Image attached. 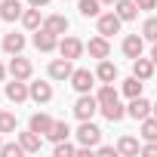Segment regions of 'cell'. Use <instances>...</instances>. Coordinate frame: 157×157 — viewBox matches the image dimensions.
<instances>
[{"mask_svg": "<svg viewBox=\"0 0 157 157\" xmlns=\"http://www.w3.org/2000/svg\"><path fill=\"white\" fill-rule=\"evenodd\" d=\"M10 74V68H3V65H0V83H3V77Z\"/></svg>", "mask_w": 157, "mask_h": 157, "instance_id": "obj_39", "label": "cell"}, {"mask_svg": "<svg viewBox=\"0 0 157 157\" xmlns=\"http://www.w3.org/2000/svg\"><path fill=\"white\" fill-rule=\"evenodd\" d=\"M77 10L83 19H99L102 16V0H77Z\"/></svg>", "mask_w": 157, "mask_h": 157, "instance_id": "obj_21", "label": "cell"}, {"mask_svg": "<svg viewBox=\"0 0 157 157\" xmlns=\"http://www.w3.org/2000/svg\"><path fill=\"white\" fill-rule=\"evenodd\" d=\"M142 139L145 142H157V117H145L142 120Z\"/></svg>", "mask_w": 157, "mask_h": 157, "instance_id": "obj_29", "label": "cell"}, {"mask_svg": "<svg viewBox=\"0 0 157 157\" xmlns=\"http://www.w3.org/2000/svg\"><path fill=\"white\" fill-rule=\"evenodd\" d=\"M142 37L151 40V43H157V19H154V16L145 19V25H142Z\"/></svg>", "mask_w": 157, "mask_h": 157, "instance_id": "obj_31", "label": "cell"}, {"mask_svg": "<svg viewBox=\"0 0 157 157\" xmlns=\"http://www.w3.org/2000/svg\"><path fill=\"white\" fill-rule=\"evenodd\" d=\"M28 129H34L37 136H46V132L52 129V117H49V114H43V111H37V114H31Z\"/></svg>", "mask_w": 157, "mask_h": 157, "instance_id": "obj_14", "label": "cell"}, {"mask_svg": "<svg viewBox=\"0 0 157 157\" xmlns=\"http://www.w3.org/2000/svg\"><path fill=\"white\" fill-rule=\"evenodd\" d=\"M99 111H102L111 123H117V120H123V117H126V108L120 105V99H117V102H108V105H99Z\"/></svg>", "mask_w": 157, "mask_h": 157, "instance_id": "obj_23", "label": "cell"}, {"mask_svg": "<svg viewBox=\"0 0 157 157\" xmlns=\"http://www.w3.org/2000/svg\"><path fill=\"white\" fill-rule=\"evenodd\" d=\"M96 99H99V105L117 102V90H114V83H102V86H99V93H96Z\"/></svg>", "mask_w": 157, "mask_h": 157, "instance_id": "obj_28", "label": "cell"}, {"mask_svg": "<svg viewBox=\"0 0 157 157\" xmlns=\"http://www.w3.org/2000/svg\"><path fill=\"white\" fill-rule=\"evenodd\" d=\"M6 99L10 102H25V99H31V86L25 83V80H16V77H13V80L6 83Z\"/></svg>", "mask_w": 157, "mask_h": 157, "instance_id": "obj_8", "label": "cell"}, {"mask_svg": "<svg viewBox=\"0 0 157 157\" xmlns=\"http://www.w3.org/2000/svg\"><path fill=\"white\" fill-rule=\"evenodd\" d=\"M99 111V99L90 93H80V99L74 102V117L77 120H93V114Z\"/></svg>", "mask_w": 157, "mask_h": 157, "instance_id": "obj_1", "label": "cell"}, {"mask_svg": "<svg viewBox=\"0 0 157 157\" xmlns=\"http://www.w3.org/2000/svg\"><path fill=\"white\" fill-rule=\"evenodd\" d=\"M145 52V37L142 34H126L123 37V56L126 59H139Z\"/></svg>", "mask_w": 157, "mask_h": 157, "instance_id": "obj_11", "label": "cell"}, {"mask_svg": "<svg viewBox=\"0 0 157 157\" xmlns=\"http://www.w3.org/2000/svg\"><path fill=\"white\" fill-rule=\"evenodd\" d=\"M40 28H46L49 34H56V37H62V34L68 31V19H65V16H46Z\"/></svg>", "mask_w": 157, "mask_h": 157, "instance_id": "obj_16", "label": "cell"}, {"mask_svg": "<svg viewBox=\"0 0 157 157\" xmlns=\"http://www.w3.org/2000/svg\"><path fill=\"white\" fill-rule=\"evenodd\" d=\"M142 154H148V157H157V142H148V145H142Z\"/></svg>", "mask_w": 157, "mask_h": 157, "instance_id": "obj_36", "label": "cell"}, {"mask_svg": "<svg viewBox=\"0 0 157 157\" xmlns=\"http://www.w3.org/2000/svg\"><path fill=\"white\" fill-rule=\"evenodd\" d=\"M22 49H25V34H16V31H13V34H6V37H3V52L19 56Z\"/></svg>", "mask_w": 157, "mask_h": 157, "instance_id": "obj_22", "label": "cell"}, {"mask_svg": "<svg viewBox=\"0 0 157 157\" xmlns=\"http://www.w3.org/2000/svg\"><path fill=\"white\" fill-rule=\"evenodd\" d=\"M22 13H25V6L19 0H3L0 3V19L3 22H16V19H22Z\"/></svg>", "mask_w": 157, "mask_h": 157, "instance_id": "obj_15", "label": "cell"}, {"mask_svg": "<svg viewBox=\"0 0 157 157\" xmlns=\"http://www.w3.org/2000/svg\"><path fill=\"white\" fill-rule=\"evenodd\" d=\"M120 25H123V19H120L117 13H102V16H99V34H102V37L120 34Z\"/></svg>", "mask_w": 157, "mask_h": 157, "instance_id": "obj_6", "label": "cell"}, {"mask_svg": "<svg viewBox=\"0 0 157 157\" xmlns=\"http://www.w3.org/2000/svg\"><path fill=\"white\" fill-rule=\"evenodd\" d=\"M68 136H71V126H68L65 120H52V129L46 132V139H49V142H65Z\"/></svg>", "mask_w": 157, "mask_h": 157, "instance_id": "obj_26", "label": "cell"}, {"mask_svg": "<svg viewBox=\"0 0 157 157\" xmlns=\"http://www.w3.org/2000/svg\"><path fill=\"white\" fill-rule=\"evenodd\" d=\"M34 46H37L40 52H52V49H59V37L49 34L46 28H37V31H34Z\"/></svg>", "mask_w": 157, "mask_h": 157, "instance_id": "obj_10", "label": "cell"}, {"mask_svg": "<svg viewBox=\"0 0 157 157\" xmlns=\"http://www.w3.org/2000/svg\"><path fill=\"white\" fill-rule=\"evenodd\" d=\"M154 62L151 59H145V56H139V59H132V74L139 77V80H151V77H154Z\"/></svg>", "mask_w": 157, "mask_h": 157, "instance_id": "obj_13", "label": "cell"}, {"mask_svg": "<svg viewBox=\"0 0 157 157\" xmlns=\"http://www.w3.org/2000/svg\"><path fill=\"white\" fill-rule=\"evenodd\" d=\"M46 3H49V0H28V6H37V10H43Z\"/></svg>", "mask_w": 157, "mask_h": 157, "instance_id": "obj_37", "label": "cell"}, {"mask_svg": "<svg viewBox=\"0 0 157 157\" xmlns=\"http://www.w3.org/2000/svg\"><path fill=\"white\" fill-rule=\"evenodd\" d=\"M136 6L148 13V10H157V0H136Z\"/></svg>", "mask_w": 157, "mask_h": 157, "instance_id": "obj_35", "label": "cell"}, {"mask_svg": "<svg viewBox=\"0 0 157 157\" xmlns=\"http://www.w3.org/2000/svg\"><path fill=\"white\" fill-rule=\"evenodd\" d=\"M77 154V148L65 139V142H56V157H74Z\"/></svg>", "mask_w": 157, "mask_h": 157, "instance_id": "obj_33", "label": "cell"}, {"mask_svg": "<svg viewBox=\"0 0 157 157\" xmlns=\"http://www.w3.org/2000/svg\"><path fill=\"white\" fill-rule=\"evenodd\" d=\"M86 49H90V56H93V59H99V62L111 56V43H108V37H102V34H99V37H93V40L86 43Z\"/></svg>", "mask_w": 157, "mask_h": 157, "instance_id": "obj_12", "label": "cell"}, {"mask_svg": "<svg viewBox=\"0 0 157 157\" xmlns=\"http://www.w3.org/2000/svg\"><path fill=\"white\" fill-rule=\"evenodd\" d=\"M114 13L123 19V22H132L139 16V6H136V0H117L114 3Z\"/></svg>", "mask_w": 157, "mask_h": 157, "instance_id": "obj_20", "label": "cell"}, {"mask_svg": "<svg viewBox=\"0 0 157 157\" xmlns=\"http://www.w3.org/2000/svg\"><path fill=\"white\" fill-rule=\"evenodd\" d=\"M71 74H74V62L71 59H52L49 62V77L52 80H71Z\"/></svg>", "mask_w": 157, "mask_h": 157, "instance_id": "obj_7", "label": "cell"}, {"mask_svg": "<svg viewBox=\"0 0 157 157\" xmlns=\"http://www.w3.org/2000/svg\"><path fill=\"white\" fill-rule=\"evenodd\" d=\"M40 139H43V136H37L34 129H28V132H19V142H22L25 154H37V151H40Z\"/></svg>", "mask_w": 157, "mask_h": 157, "instance_id": "obj_24", "label": "cell"}, {"mask_svg": "<svg viewBox=\"0 0 157 157\" xmlns=\"http://www.w3.org/2000/svg\"><path fill=\"white\" fill-rule=\"evenodd\" d=\"M83 49H86V43L80 40V37H62L59 40V56H65V59H80L83 56Z\"/></svg>", "mask_w": 157, "mask_h": 157, "instance_id": "obj_4", "label": "cell"}, {"mask_svg": "<svg viewBox=\"0 0 157 157\" xmlns=\"http://www.w3.org/2000/svg\"><path fill=\"white\" fill-rule=\"evenodd\" d=\"M96 151L102 154V157H111V154H117V145L111 148V145H96Z\"/></svg>", "mask_w": 157, "mask_h": 157, "instance_id": "obj_34", "label": "cell"}, {"mask_svg": "<svg viewBox=\"0 0 157 157\" xmlns=\"http://www.w3.org/2000/svg\"><path fill=\"white\" fill-rule=\"evenodd\" d=\"M117 154H123V157H136V154H142L139 139H132V136H120V142H117Z\"/></svg>", "mask_w": 157, "mask_h": 157, "instance_id": "obj_18", "label": "cell"}, {"mask_svg": "<svg viewBox=\"0 0 157 157\" xmlns=\"http://www.w3.org/2000/svg\"><path fill=\"white\" fill-rule=\"evenodd\" d=\"M142 83H145V80H139V77L132 74V77H126V80H123V86H120V90H123V96H126V99H136V96H142Z\"/></svg>", "mask_w": 157, "mask_h": 157, "instance_id": "obj_27", "label": "cell"}, {"mask_svg": "<svg viewBox=\"0 0 157 157\" xmlns=\"http://www.w3.org/2000/svg\"><path fill=\"white\" fill-rule=\"evenodd\" d=\"M96 77H99L102 83H114V80H117V65L108 62V59H102L99 68H96Z\"/></svg>", "mask_w": 157, "mask_h": 157, "instance_id": "obj_19", "label": "cell"}, {"mask_svg": "<svg viewBox=\"0 0 157 157\" xmlns=\"http://www.w3.org/2000/svg\"><path fill=\"white\" fill-rule=\"evenodd\" d=\"M31 74H34V65L22 52L10 59V77H16V80H31Z\"/></svg>", "mask_w": 157, "mask_h": 157, "instance_id": "obj_5", "label": "cell"}, {"mask_svg": "<svg viewBox=\"0 0 157 157\" xmlns=\"http://www.w3.org/2000/svg\"><path fill=\"white\" fill-rule=\"evenodd\" d=\"M0 154H3V157H22V154H25V148H22V142H3Z\"/></svg>", "mask_w": 157, "mask_h": 157, "instance_id": "obj_32", "label": "cell"}, {"mask_svg": "<svg viewBox=\"0 0 157 157\" xmlns=\"http://www.w3.org/2000/svg\"><path fill=\"white\" fill-rule=\"evenodd\" d=\"M0 148H3V132H0Z\"/></svg>", "mask_w": 157, "mask_h": 157, "instance_id": "obj_42", "label": "cell"}, {"mask_svg": "<svg viewBox=\"0 0 157 157\" xmlns=\"http://www.w3.org/2000/svg\"><path fill=\"white\" fill-rule=\"evenodd\" d=\"M151 102L145 99V96H136V99H129V108H126V114L132 117V120H145V117H151Z\"/></svg>", "mask_w": 157, "mask_h": 157, "instance_id": "obj_9", "label": "cell"}, {"mask_svg": "<svg viewBox=\"0 0 157 157\" xmlns=\"http://www.w3.org/2000/svg\"><path fill=\"white\" fill-rule=\"evenodd\" d=\"M28 86H31V99H34L37 105H46V102L52 99V86H49V83L37 80V83H28Z\"/></svg>", "mask_w": 157, "mask_h": 157, "instance_id": "obj_17", "label": "cell"}, {"mask_svg": "<svg viewBox=\"0 0 157 157\" xmlns=\"http://www.w3.org/2000/svg\"><path fill=\"white\" fill-rule=\"evenodd\" d=\"M102 3H108V6H114V3H117V0H102Z\"/></svg>", "mask_w": 157, "mask_h": 157, "instance_id": "obj_40", "label": "cell"}, {"mask_svg": "<svg viewBox=\"0 0 157 157\" xmlns=\"http://www.w3.org/2000/svg\"><path fill=\"white\" fill-rule=\"evenodd\" d=\"M22 25H25L28 31H37V28L43 25V16H40V10H37V6H28V10L22 13Z\"/></svg>", "mask_w": 157, "mask_h": 157, "instance_id": "obj_25", "label": "cell"}, {"mask_svg": "<svg viewBox=\"0 0 157 157\" xmlns=\"http://www.w3.org/2000/svg\"><path fill=\"white\" fill-rule=\"evenodd\" d=\"M151 62H154V65H157V43H154V46H151Z\"/></svg>", "mask_w": 157, "mask_h": 157, "instance_id": "obj_38", "label": "cell"}, {"mask_svg": "<svg viewBox=\"0 0 157 157\" xmlns=\"http://www.w3.org/2000/svg\"><path fill=\"white\" fill-rule=\"evenodd\" d=\"M77 142L83 148H96L102 142V129L93 123V120H80V129H77Z\"/></svg>", "mask_w": 157, "mask_h": 157, "instance_id": "obj_2", "label": "cell"}, {"mask_svg": "<svg viewBox=\"0 0 157 157\" xmlns=\"http://www.w3.org/2000/svg\"><path fill=\"white\" fill-rule=\"evenodd\" d=\"M96 80H99V77H96V71H90V68H74V74H71V86H74L77 93H90Z\"/></svg>", "mask_w": 157, "mask_h": 157, "instance_id": "obj_3", "label": "cell"}, {"mask_svg": "<svg viewBox=\"0 0 157 157\" xmlns=\"http://www.w3.org/2000/svg\"><path fill=\"white\" fill-rule=\"evenodd\" d=\"M151 114H154V117H157V102H154V108H151Z\"/></svg>", "mask_w": 157, "mask_h": 157, "instance_id": "obj_41", "label": "cell"}, {"mask_svg": "<svg viewBox=\"0 0 157 157\" xmlns=\"http://www.w3.org/2000/svg\"><path fill=\"white\" fill-rule=\"evenodd\" d=\"M0 132H16V114L13 111H0Z\"/></svg>", "mask_w": 157, "mask_h": 157, "instance_id": "obj_30", "label": "cell"}]
</instances>
